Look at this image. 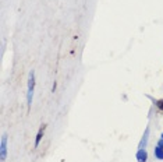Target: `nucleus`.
Masks as SVG:
<instances>
[{"instance_id": "obj_8", "label": "nucleus", "mask_w": 163, "mask_h": 162, "mask_svg": "<svg viewBox=\"0 0 163 162\" xmlns=\"http://www.w3.org/2000/svg\"><path fill=\"white\" fill-rule=\"evenodd\" d=\"M158 146L162 147V148H163V138H160V140H159V142H158Z\"/></svg>"}, {"instance_id": "obj_9", "label": "nucleus", "mask_w": 163, "mask_h": 162, "mask_svg": "<svg viewBox=\"0 0 163 162\" xmlns=\"http://www.w3.org/2000/svg\"><path fill=\"white\" fill-rule=\"evenodd\" d=\"M162 138H163V133H162Z\"/></svg>"}, {"instance_id": "obj_1", "label": "nucleus", "mask_w": 163, "mask_h": 162, "mask_svg": "<svg viewBox=\"0 0 163 162\" xmlns=\"http://www.w3.org/2000/svg\"><path fill=\"white\" fill-rule=\"evenodd\" d=\"M33 88H35V73L33 70L29 73V78H28V92H27V105H28V109L32 105V97H33Z\"/></svg>"}, {"instance_id": "obj_5", "label": "nucleus", "mask_w": 163, "mask_h": 162, "mask_svg": "<svg viewBox=\"0 0 163 162\" xmlns=\"http://www.w3.org/2000/svg\"><path fill=\"white\" fill-rule=\"evenodd\" d=\"M148 136H149V129L145 130L144 138L141 140V144H139V150H145V147H147V142H148Z\"/></svg>"}, {"instance_id": "obj_3", "label": "nucleus", "mask_w": 163, "mask_h": 162, "mask_svg": "<svg viewBox=\"0 0 163 162\" xmlns=\"http://www.w3.org/2000/svg\"><path fill=\"white\" fill-rule=\"evenodd\" d=\"M45 129H46V126L42 124L41 129H39V131H38V134H36V138H35V147L39 146V142H41L42 137H43V133H45Z\"/></svg>"}, {"instance_id": "obj_2", "label": "nucleus", "mask_w": 163, "mask_h": 162, "mask_svg": "<svg viewBox=\"0 0 163 162\" xmlns=\"http://www.w3.org/2000/svg\"><path fill=\"white\" fill-rule=\"evenodd\" d=\"M6 155H7V136L3 134L1 144H0V157H1V161L6 159Z\"/></svg>"}, {"instance_id": "obj_4", "label": "nucleus", "mask_w": 163, "mask_h": 162, "mask_svg": "<svg viewBox=\"0 0 163 162\" xmlns=\"http://www.w3.org/2000/svg\"><path fill=\"white\" fill-rule=\"evenodd\" d=\"M137 159H138V162H145L148 159V152L145 150H138V152H137Z\"/></svg>"}, {"instance_id": "obj_7", "label": "nucleus", "mask_w": 163, "mask_h": 162, "mask_svg": "<svg viewBox=\"0 0 163 162\" xmlns=\"http://www.w3.org/2000/svg\"><path fill=\"white\" fill-rule=\"evenodd\" d=\"M155 104H156V108H158V109H160V110L163 112V99H159V101H156Z\"/></svg>"}, {"instance_id": "obj_6", "label": "nucleus", "mask_w": 163, "mask_h": 162, "mask_svg": "<svg viewBox=\"0 0 163 162\" xmlns=\"http://www.w3.org/2000/svg\"><path fill=\"white\" fill-rule=\"evenodd\" d=\"M155 157H156V159H163V148L162 147H156L155 148Z\"/></svg>"}]
</instances>
